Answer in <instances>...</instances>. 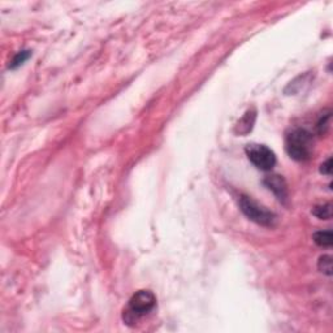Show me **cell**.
<instances>
[{"mask_svg":"<svg viewBox=\"0 0 333 333\" xmlns=\"http://www.w3.org/2000/svg\"><path fill=\"white\" fill-rule=\"evenodd\" d=\"M314 139L306 129L292 130L285 139V149L292 159L297 162H306L313 155Z\"/></svg>","mask_w":333,"mask_h":333,"instance_id":"cell-1","label":"cell"},{"mask_svg":"<svg viewBox=\"0 0 333 333\" xmlns=\"http://www.w3.org/2000/svg\"><path fill=\"white\" fill-rule=\"evenodd\" d=\"M156 306V297L151 290H138L130 297L128 307L124 311L125 323H135L141 317L151 313Z\"/></svg>","mask_w":333,"mask_h":333,"instance_id":"cell-2","label":"cell"},{"mask_svg":"<svg viewBox=\"0 0 333 333\" xmlns=\"http://www.w3.org/2000/svg\"><path fill=\"white\" fill-rule=\"evenodd\" d=\"M240 207L244 215L258 225L269 228L276 223V215L272 211L267 210L248 195H242L240 198Z\"/></svg>","mask_w":333,"mask_h":333,"instance_id":"cell-3","label":"cell"},{"mask_svg":"<svg viewBox=\"0 0 333 333\" xmlns=\"http://www.w3.org/2000/svg\"><path fill=\"white\" fill-rule=\"evenodd\" d=\"M249 160L260 171H271L276 164V155L266 145L251 143L245 147Z\"/></svg>","mask_w":333,"mask_h":333,"instance_id":"cell-4","label":"cell"},{"mask_svg":"<svg viewBox=\"0 0 333 333\" xmlns=\"http://www.w3.org/2000/svg\"><path fill=\"white\" fill-rule=\"evenodd\" d=\"M263 183L268 187L269 190L272 191L273 194L276 195L277 199H279L280 202L286 200V198H288V187H286L285 180L283 179L281 176H268V177L264 179Z\"/></svg>","mask_w":333,"mask_h":333,"instance_id":"cell-5","label":"cell"},{"mask_svg":"<svg viewBox=\"0 0 333 333\" xmlns=\"http://www.w3.org/2000/svg\"><path fill=\"white\" fill-rule=\"evenodd\" d=\"M314 242L321 248H331L333 244L332 231H317L313 234Z\"/></svg>","mask_w":333,"mask_h":333,"instance_id":"cell-6","label":"cell"},{"mask_svg":"<svg viewBox=\"0 0 333 333\" xmlns=\"http://www.w3.org/2000/svg\"><path fill=\"white\" fill-rule=\"evenodd\" d=\"M313 215H315L317 219L329 220L332 217V206L329 203L319 204L313 208Z\"/></svg>","mask_w":333,"mask_h":333,"instance_id":"cell-7","label":"cell"},{"mask_svg":"<svg viewBox=\"0 0 333 333\" xmlns=\"http://www.w3.org/2000/svg\"><path fill=\"white\" fill-rule=\"evenodd\" d=\"M317 267L320 269V272H323L327 276H331L333 271V263H332V256L331 255H323L319 259Z\"/></svg>","mask_w":333,"mask_h":333,"instance_id":"cell-8","label":"cell"},{"mask_svg":"<svg viewBox=\"0 0 333 333\" xmlns=\"http://www.w3.org/2000/svg\"><path fill=\"white\" fill-rule=\"evenodd\" d=\"M30 55H32L30 51H20V52L17 53L16 56L13 57L12 61H11V64H9V69H16V68H18L20 65H22L25 61L28 60L29 57H30Z\"/></svg>","mask_w":333,"mask_h":333,"instance_id":"cell-9","label":"cell"},{"mask_svg":"<svg viewBox=\"0 0 333 333\" xmlns=\"http://www.w3.org/2000/svg\"><path fill=\"white\" fill-rule=\"evenodd\" d=\"M254 121H255V111H248L246 115L244 116V118L238 122V126H242L244 124H246L244 128V134H246V133H249L251 130Z\"/></svg>","mask_w":333,"mask_h":333,"instance_id":"cell-10","label":"cell"},{"mask_svg":"<svg viewBox=\"0 0 333 333\" xmlns=\"http://www.w3.org/2000/svg\"><path fill=\"white\" fill-rule=\"evenodd\" d=\"M320 172L323 175L331 176V173H332V158L327 159V160L321 164Z\"/></svg>","mask_w":333,"mask_h":333,"instance_id":"cell-11","label":"cell"}]
</instances>
